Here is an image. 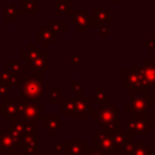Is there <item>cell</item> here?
Masks as SVG:
<instances>
[{
  "instance_id": "1",
  "label": "cell",
  "mask_w": 155,
  "mask_h": 155,
  "mask_svg": "<svg viewBox=\"0 0 155 155\" xmlns=\"http://www.w3.org/2000/svg\"><path fill=\"white\" fill-rule=\"evenodd\" d=\"M44 73L42 71H31L27 75H15V86L22 90L21 97L27 99L42 98L44 96Z\"/></svg>"
},
{
  "instance_id": "2",
  "label": "cell",
  "mask_w": 155,
  "mask_h": 155,
  "mask_svg": "<svg viewBox=\"0 0 155 155\" xmlns=\"http://www.w3.org/2000/svg\"><path fill=\"white\" fill-rule=\"evenodd\" d=\"M120 84L132 94H148V82L145 81L139 65L133 64L131 70H121Z\"/></svg>"
},
{
  "instance_id": "3",
  "label": "cell",
  "mask_w": 155,
  "mask_h": 155,
  "mask_svg": "<svg viewBox=\"0 0 155 155\" xmlns=\"http://www.w3.org/2000/svg\"><path fill=\"white\" fill-rule=\"evenodd\" d=\"M42 108L44 104L39 101L21 97L17 120H40V117L42 116Z\"/></svg>"
},
{
  "instance_id": "4",
  "label": "cell",
  "mask_w": 155,
  "mask_h": 155,
  "mask_svg": "<svg viewBox=\"0 0 155 155\" xmlns=\"http://www.w3.org/2000/svg\"><path fill=\"white\" fill-rule=\"evenodd\" d=\"M153 130V120L148 119V113L132 115V119L126 122V131L132 137H145Z\"/></svg>"
},
{
  "instance_id": "5",
  "label": "cell",
  "mask_w": 155,
  "mask_h": 155,
  "mask_svg": "<svg viewBox=\"0 0 155 155\" xmlns=\"http://www.w3.org/2000/svg\"><path fill=\"white\" fill-rule=\"evenodd\" d=\"M153 107V98H150L148 94H132L131 97L126 98V113L131 116L145 114Z\"/></svg>"
},
{
  "instance_id": "6",
  "label": "cell",
  "mask_w": 155,
  "mask_h": 155,
  "mask_svg": "<svg viewBox=\"0 0 155 155\" xmlns=\"http://www.w3.org/2000/svg\"><path fill=\"white\" fill-rule=\"evenodd\" d=\"M119 115H120V109L116 108V105L110 102L107 104H97V108L93 110L92 119L98 121V124H101L103 127H105L107 125L117 121Z\"/></svg>"
},
{
  "instance_id": "7",
  "label": "cell",
  "mask_w": 155,
  "mask_h": 155,
  "mask_svg": "<svg viewBox=\"0 0 155 155\" xmlns=\"http://www.w3.org/2000/svg\"><path fill=\"white\" fill-rule=\"evenodd\" d=\"M70 25L79 33L87 31L90 25H96L92 15H88L86 8H75L70 12Z\"/></svg>"
},
{
  "instance_id": "8",
  "label": "cell",
  "mask_w": 155,
  "mask_h": 155,
  "mask_svg": "<svg viewBox=\"0 0 155 155\" xmlns=\"http://www.w3.org/2000/svg\"><path fill=\"white\" fill-rule=\"evenodd\" d=\"M92 144L93 148L108 151L109 154L119 153V149L111 137V133H108L105 131H94L92 134Z\"/></svg>"
},
{
  "instance_id": "9",
  "label": "cell",
  "mask_w": 155,
  "mask_h": 155,
  "mask_svg": "<svg viewBox=\"0 0 155 155\" xmlns=\"http://www.w3.org/2000/svg\"><path fill=\"white\" fill-rule=\"evenodd\" d=\"M40 120L42 121L44 131L47 132L50 137H54L56 132H58L61 127L67 124L64 119H61L59 114H42Z\"/></svg>"
},
{
  "instance_id": "10",
  "label": "cell",
  "mask_w": 155,
  "mask_h": 155,
  "mask_svg": "<svg viewBox=\"0 0 155 155\" xmlns=\"http://www.w3.org/2000/svg\"><path fill=\"white\" fill-rule=\"evenodd\" d=\"M19 101H21V97H11V98L1 102L0 103V115H2L4 119L10 122L17 120Z\"/></svg>"
},
{
  "instance_id": "11",
  "label": "cell",
  "mask_w": 155,
  "mask_h": 155,
  "mask_svg": "<svg viewBox=\"0 0 155 155\" xmlns=\"http://www.w3.org/2000/svg\"><path fill=\"white\" fill-rule=\"evenodd\" d=\"M78 98V108H76V119L78 120H87L90 115L93 114V104L96 103L94 98L91 97H76Z\"/></svg>"
},
{
  "instance_id": "12",
  "label": "cell",
  "mask_w": 155,
  "mask_h": 155,
  "mask_svg": "<svg viewBox=\"0 0 155 155\" xmlns=\"http://www.w3.org/2000/svg\"><path fill=\"white\" fill-rule=\"evenodd\" d=\"M0 145H1V153H6V151L16 153L18 149H21L19 140L6 130L0 131Z\"/></svg>"
},
{
  "instance_id": "13",
  "label": "cell",
  "mask_w": 155,
  "mask_h": 155,
  "mask_svg": "<svg viewBox=\"0 0 155 155\" xmlns=\"http://www.w3.org/2000/svg\"><path fill=\"white\" fill-rule=\"evenodd\" d=\"M50 69V54L44 53L33 62L24 63V71H46Z\"/></svg>"
},
{
  "instance_id": "14",
  "label": "cell",
  "mask_w": 155,
  "mask_h": 155,
  "mask_svg": "<svg viewBox=\"0 0 155 155\" xmlns=\"http://www.w3.org/2000/svg\"><path fill=\"white\" fill-rule=\"evenodd\" d=\"M88 148V144L82 140L81 136H71L64 155H82Z\"/></svg>"
},
{
  "instance_id": "15",
  "label": "cell",
  "mask_w": 155,
  "mask_h": 155,
  "mask_svg": "<svg viewBox=\"0 0 155 155\" xmlns=\"http://www.w3.org/2000/svg\"><path fill=\"white\" fill-rule=\"evenodd\" d=\"M44 54V47H40L36 42H28L25 47L21 50V59L33 62Z\"/></svg>"
},
{
  "instance_id": "16",
  "label": "cell",
  "mask_w": 155,
  "mask_h": 155,
  "mask_svg": "<svg viewBox=\"0 0 155 155\" xmlns=\"http://www.w3.org/2000/svg\"><path fill=\"white\" fill-rule=\"evenodd\" d=\"M124 153L126 155H153V148L149 147L147 142L142 143H130L125 147Z\"/></svg>"
},
{
  "instance_id": "17",
  "label": "cell",
  "mask_w": 155,
  "mask_h": 155,
  "mask_svg": "<svg viewBox=\"0 0 155 155\" xmlns=\"http://www.w3.org/2000/svg\"><path fill=\"white\" fill-rule=\"evenodd\" d=\"M78 108V98L76 97H67L62 98L59 102V115H75Z\"/></svg>"
},
{
  "instance_id": "18",
  "label": "cell",
  "mask_w": 155,
  "mask_h": 155,
  "mask_svg": "<svg viewBox=\"0 0 155 155\" xmlns=\"http://www.w3.org/2000/svg\"><path fill=\"white\" fill-rule=\"evenodd\" d=\"M140 71L148 82V85H155V64L151 59H143V63L139 65Z\"/></svg>"
},
{
  "instance_id": "19",
  "label": "cell",
  "mask_w": 155,
  "mask_h": 155,
  "mask_svg": "<svg viewBox=\"0 0 155 155\" xmlns=\"http://www.w3.org/2000/svg\"><path fill=\"white\" fill-rule=\"evenodd\" d=\"M54 40H56V36L53 35V33L51 31V29L48 27H45V25L38 27V42L42 44L44 48H46L51 44H53Z\"/></svg>"
},
{
  "instance_id": "20",
  "label": "cell",
  "mask_w": 155,
  "mask_h": 155,
  "mask_svg": "<svg viewBox=\"0 0 155 155\" xmlns=\"http://www.w3.org/2000/svg\"><path fill=\"white\" fill-rule=\"evenodd\" d=\"M38 12H39V0H21V8H18V15L36 16Z\"/></svg>"
},
{
  "instance_id": "21",
  "label": "cell",
  "mask_w": 155,
  "mask_h": 155,
  "mask_svg": "<svg viewBox=\"0 0 155 155\" xmlns=\"http://www.w3.org/2000/svg\"><path fill=\"white\" fill-rule=\"evenodd\" d=\"M92 17H93V21H94V23H96L97 27L107 25V24H109V21H110L109 12H108V10L104 7L103 4H99L98 7L93 10Z\"/></svg>"
},
{
  "instance_id": "22",
  "label": "cell",
  "mask_w": 155,
  "mask_h": 155,
  "mask_svg": "<svg viewBox=\"0 0 155 155\" xmlns=\"http://www.w3.org/2000/svg\"><path fill=\"white\" fill-rule=\"evenodd\" d=\"M111 137H113V139H114V142L119 149V153H124L125 147L131 143L132 134L128 131H117V132L111 133Z\"/></svg>"
},
{
  "instance_id": "23",
  "label": "cell",
  "mask_w": 155,
  "mask_h": 155,
  "mask_svg": "<svg viewBox=\"0 0 155 155\" xmlns=\"http://www.w3.org/2000/svg\"><path fill=\"white\" fill-rule=\"evenodd\" d=\"M21 153H36L38 139L35 136H23L19 139Z\"/></svg>"
},
{
  "instance_id": "24",
  "label": "cell",
  "mask_w": 155,
  "mask_h": 155,
  "mask_svg": "<svg viewBox=\"0 0 155 155\" xmlns=\"http://www.w3.org/2000/svg\"><path fill=\"white\" fill-rule=\"evenodd\" d=\"M4 130L8 131L12 136H15L18 140L24 136V121L23 120H15L11 121L8 125L4 127Z\"/></svg>"
},
{
  "instance_id": "25",
  "label": "cell",
  "mask_w": 155,
  "mask_h": 155,
  "mask_svg": "<svg viewBox=\"0 0 155 155\" xmlns=\"http://www.w3.org/2000/svg\"><path fill=\"white\" fill-rule=\"evenodd\" d=\"M12 75H22L24 73V63L21 58H12L4 67Z\"/></svg>"
},
{
  "instance_id": "26",
  "label": "cell",
  "mask_w": 155,
  "mask_h": 155,
  "mask_svg": "<svg viewBox=\"0 0 155 155\" xmlns=\"http://www.w3.org/2000/svg\"><path fill=\"white\" fill-rule=\"evenodd\" d=\"M56 7L53 11L54 16L58 15H70V12L73 11L71 8V0H53Z\"/></svg>"
},
{
  "instance_id": "27",
  "label": "cell",
  "mask_w": 155,
  "mask_h": 155,
  "mask_svg": "<svg viewBox=\"0 0 155 155\" xmlns=\"http://www.w3.org/2000/svg\"><path fill=\"white\" fill-rule=\"evenodd\" d=\"M93 93H94V101L97 104H107V103H110V94L109 92H107L104 90L103 86H94L92 88Z\"/></svg>"
},
{
  "instance_id": "28",
  "label": "cell",
  "mask_w": 155,
  "mask_h": 155,
  "mask_svg": "<svg viewBox=\"0 0 155 155\" xmlns=\"http://www.w3.org/2000/svg\"><path fill=\"white\" fill-rule=\"evenodd\" d=\"M47 27L51 29V31L53 33V35L56 38H59L61 34L65 31V21L61 19V21L56 22V21H52L51 19V21H48V25Z\"/></svg>"
},
{
  "instance_id": "29",
  "label": "cell",
  "mask_w": 155,
  "mask_h": 155,
  "mask_svg": "<svg viewBox=\"0 0 155 155\" xmlns=\"http://www.w3.org/2000/svg\"><path fill=\"white\" fill-rule=\"evenodd\" d=\"M18 16V8L15 4H8L4 7V19L7 22H15Z\"/></svg>"
},
{
  "instance_id": "30",
  "label": "cell",
  "mask_w": 155,
  "mask_h": 155,
  "mask_svg": "<svg viewBox=\"0 0 155 155\" xmlns=\"http://www.w3.org/2000/svg\"><path fill=\"white\" fill-rule=\"evenodd\" d=\"M24 121V136H38V120H23Z\"/></svg>"
},
{
  "instance_id": "31",
  "label": "cell",
  "mask_w": 155,
  "mask_h": 155,
  "mask_svg": "<svg viewBox=\"0 0 155 155\" xmlns=\"http://www.w3.org/2000/svg\"><path fill=\"white\" fill-rule=\"evenodd\" d=\"M62 97H61V88L58 86H50L48 87V102L54 104L61 102Z\"/></svg>"
},
{
  "instance_id": "32",
  "label": "cell",
  "mask_w": 155,
  "mask_h": 155,
  "mask_svg": "<svg viewBox=\"0 0 155 155\" xmlns=\"http://www.w3.org/2000/svg\"><path fill=\"white\" fill-rule=\"evenodd\" d=\"M0 81L6 84L7 86H15V75H12L11 73H8L5 68L0 70Z\"/></svg>"
},
{
  "instance_id": "33",
  "label": "cell",
  "mask_w": 155,
  "mask_h": 155,
  "mask_svg": "<svg viewBox=\"0 0 155 155\" xmlns=\"http://www.w3.org/2000/svg\"><path fill=\"white\" fill-rule=\"evenodd\" d=\"M69 142H56L53 144V150L56 154H64L65 150H67V147H68Z\"/></svg>"
},
{
  "instance_id": "34",
  "label": "cell",
  "mask_w": 155,
  "mask_h": 155,
  "mask_svg": "<svg viewBox=\"0 0 155 155\" xmlns=\"http://www.w3.org/2000/svg\"><path fill=\"white\" fill-rule=\"evenodd\" d=\"M71 91L76 94V97H82V85L79 81H71L70 82Z\"/></svg>"
},
{
  "instance_id": "35",
  "label": "cell",
  "mask_w": 155,
  "mask_h": 155,
  "mask_svg": "<svg viewBox=\"0 0 155 155\" xmlns=\"http://www.w3.org/2000/svg\"><path fill=\"white\" fill-rule=\"evenodd\" d=\"M0 97H4L5 101L11 98V94H10V86H7L6 84L1 82L0 81Z\"/></svg>"
},
{
  "instance_id": "36",
  "label": "cell",
  "mask_w": 155,
  "mask_h": 155,
  "mask_svg": "<svg viewBox=\"0 0 155 155\" xmlns=\"http://www.w3.org/2000/svg\"><path fill=\"white\" fill-rule=\"evenodd\" d=\"M69 62L71 65H79L82 63V56L79 53H71L69 57Z\"/></svg>"
},
{
  "instance_id": "37",
  "label": "cell",
  "mask_w": 155,
  "mask_h": 155,
  "mask_svg": "<svg viewBox=\"0 0 155 155\" xmlns=\"http://www.w3.org/2000/svg\"><path fill=\"white\" fill-rule=\"evenodd\" d=\"M98 36H101V38H108L109 36V24L98 27Z\"/></svg>"
},
{
  "instance_id": "38",
  "label": "cell",
  "mask_w": 155,
  "mask_h": 155,
  "mask_svg": "<svg viewBox=\"0 0 155 155\" xmlns=\"http://www.w3.org/2000/svg\"><path fill=\"white\" fill-rule=\"evenodd\" d=\"M87 155H109L108 151H104V150H101V149H96V148H90L86 150Z\"/></svg>"
},
{
  "instance_id": "39",
  "label": "cell",
  "mask_w": 155,
  "mask_h": 155,
  "mask_svg": "<svg viewBox=\"0 0 155 155\" xmlns=\"http://www.w3.org/2000/svg\"><path fill=\"white\" fill-rule=\"evenodd\" d=\"M121 0H109V2L110 4H113V5H115V4H119Z\"/></svg>"
},
{
  "instance_id": "40",
  "label": "cell",
  "mask_w": 155,
  "mask_h": 155,
  "mask_svg": "<svg viewBox=\"0 0 155 155\" xmlns=\"http://www.w3.org/2000/svg\"><path fill=\"white\" fill-rule=\"evenodd\" d=\"M153 96L155 97V87H154V90H153Z\"/></svg>"
},
{
  "instance_id": "41",
  "label": "cell",
  "mask_w": 155,
  "mask_h": 155,
  "mask_svg": "<svg viewBox=\"0 0 155 155\" xmlns=\"http://www.w3.org/2000/svg\"><path fill=\"white\" fill-rule=\"evenodd\" d=\"M87 149H88V148H87ZM82 155H87V153H86V151H85V153H84V154H82Z\"/></svg>"
},
{
  "instance_id": "42",
  "label": "cell",
  "mask_w": 155,
  "mask_h": 155,
  "mask_svg": "<svg viewBox=\"0 0 155 155\" xmlns=\"http://www.w3.org/2000/svg\"><path fill=\"white\" fill-rule=\"evenodd\" d=\"M0 153H1V145H0Z\"/></svg>"
}]
</instances>
